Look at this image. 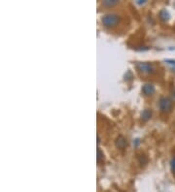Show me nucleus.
Instances as JSON below:
<instances>
[{
    "label": "nucleus",
    "instance_id": "nucleus-4",
    "mask_svg": "<svg viewBox=\"0 0 175 192\" xmlns=\"http://www.w3.org/2000/svg\"><path fill=\"white\" fill-rule=\"evenodd\" d=\"M142 92L146 96H150L155 92V86L152 84H145L142 86Z\"/></svg>",
    "mask_w": 175,
    "mask_h": 192
},
{
    "label": "nucleus",
    "instance_id": "nucleus-6",
    "mask_svg": "<svg viewBox=\"0 0 175 192\" xmlns=\"http://www.w3.org/2000/svg\"><path fill=\"white\" fill-rule=\"evenodd\" d=\"M151 117H152V111L149 110V109H146V110H144L141 114V118L143 119L144 121L149 120L151 118Z\"/></svg>",
    "mask_w": 175,
    "mask_h": 192
},
{
    "label": "nucleus",
    "instance_id": "nucleus-5",
    "mask_svg": "<svg viewBox=\"0 0 175 192\" xmlns=\"http://www.w3.org/2000/svg\"><path fill=\"white\" fill-rule=\"evenodd\" d=\"M127 145V140L124 137H123V136H120V137L117 138V140H116V146H118L119 149H122V150L125 149Z\"/></svg>",
    "mask_w": 175,
    "mask_h": 192
},
{
    "label": "nucleus",
    "instance_id": "nucleus-11",
    "mask_svg": "<svg viewBox=\"0 0 175 192\" xmlns=\"http://www.w3.org/2000/svg\"><path fill=\"white\" fill-rule=\"evenodd\" d=\"M167 64H169V65L172 67L173 71H175V60H166Z\"/></svg>",
    "mask_w": 175,
    "mask_h": 192
},
{
    "label": "nucleus",
    "instance_id": "nucleus-2",
    "mask_svg": "<svg viewBox=\"0 0 175 192\" xmlns=\"http://www.w3.org/2000/svg\"><path fill=\"white\" fill-rule=\"evenodd\" d=\"M173 101L169 98V97H161L159 101V108L161 113H165V114H168L170 113L172 110H173Z\"/></svg>",
    "mask_w": 175,
    "mask_h": 192
},
{
    "label": "nucleus",
    "instance_id": "nucleus-7",
    "mask_svg": "<svg viewBox=\"0 0 175 192\" xmlns=\"http://www.w3.org/2000/svg\"><path fill=\"white\" fill-rule=\"evenodd\" d=\"M160 18L161 21L167 22L170 18V15H169V13H168L166 10H161L160 12Z\"/></svg>",
    "mask_w": 175,
    "mask_h": 192
},
{
    "label": "nucleus",
    "instance_id": "nucleus-9",
    "mask_svg": "<svg viewBox=\"0 0 175 192\" xmlns=\"http://www.w3.org/2000/svg\"><path fill=\"white\" fill-rule=\"evenodd\" d=\"M96 159H97V162H98V163L103 162V160H104V154H103V152L99 149L97 150V157H96Z\"/></svg>",
    "mask_w": 175,
    "mask_h": 192
},
{
    "label": "nucleus",
    "instance_id": "nucleus-10",
    "mask_svg": "<svg viewBox=\"0 0 175 192\" xmlns=\"http://www.w3.org/2000/svg\"><path fill=\"white\" fill-rule=\"evenodd\" d=\"M170 168H171V171L175 174V156L171 159V161H170Z\"/></svg>",
    "mask_w": 175,
    "mask_h": 192
},
{
    "label": "nucleus",
    "instance_id": "nucleus-8",
    "mask_svg": "<svg viewBox=\"0 0 175 192\" xmlns=\"http://www.w3.org/2000/svg\"><path fill=\"white\" fill-rule=\"evenodd\" d=\"M116 4H118V1L117 0H105V1H103L102 5L105 6V7H113Z\"/></svg>",
    "mask_w": 175,
    "mask_h": 192
},
{
    "label": "nucleus",
    "instance_id": "nucleus-1",
    "mask_svg": "<svg viewBox=\"0 0 175 192\" xmlns=\"http://www.w3.org/2000/svg\"><path fill=\"white\" fill-rule=\"evenodd\" d=\"M121 22V17L116 14V13H109L105 16H103L101 18V22L104 26L108 28H113L117 26Z\"/></svg>",
    "mask_w": 175,
    "mask_h": 192
},
{
    "label": "nucleus",
    "instance_id": "nucleus-3",
    "mask_svg": "<svg viewBox=\"0 0 175 192\" xmlns=\"http://www.w3.org/2000/svg\"><path fill=\"white\" fill-rule=\"evenodd\" d=\"M136 67H137L139 72L143 73V74L152 75L156 72L155 66L150 62H139L136 64Z\"/></svg>",
    "mask_w": 175,
    "mask_h": 192
}]
</instances>
